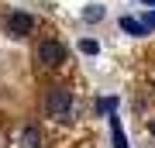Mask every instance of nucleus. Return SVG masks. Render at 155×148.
Wrapping results in <instances>:
<instances>
[{"mask_svg":"<svg viewBox=\"0 0 155 148\" xmlns=\"http://www.w3.org/2000/svg\"><path fill=\"white\" fill-rule=\"evenodd\" d=\"M35 59H38L45 69H59V66H66L69 48L62 41H55V38H45V41H38V48H35Z\"/></svg>","mask_w":155,"mask_h":148,"instance_id":"1","label":"nucleus"},{"mask_svg":"<svg viewBox=\"0 0 155 148\" xmlns=\"http://www.w3.org/2000/svg\"><path fill=\"white\" fill-rule=\"evenodd\" d=\"M69 110H72V97H69V90H66V86H52L48 93H45V114H48V117H55V121H66Z\"/></svg>","mask_w":155,"mask_h":148,"instance_id":"2","label":"nucleus"},{"mask_svg":"<svg viewBox=\"0 0 155 148\" xmlns=\"http://www.w3.org/2000/svg\"><path fill=\"white\" fill-rule=\"evenodd\" d=\"M31 31H35V17L31 14L14 11L11 17H7V35H14V38H28Z\"/></svg>","mask_w":155,"mask_h":148,"instance_id":"3","label":"nucleus"},{"mask_svg":"<svg viewBox=\"0 0 155 148\" xmlns=\"http://www.w3.org/2000/svg\"><path fill=\"white\" fill-rule=\"evenodd\" d=\"M121 31H127V35H134V38H141V35H148V28H145V21H138V17H121Z\"/></svg>","mask_w":155,"mask_h":148,"instance_id":"4","label":"nucleus"},{"mask_svg":"<svg viewBox=\"0 0 155 148\" xmlns=\"http://www.w3.org/2000/svg\"><path fill=\"white\" fill-rule=\"evenodd\" d=\"M21 148H41V131H38L35 124H28V127L21 131Z\"/></svg>","mask_w":155,"mask_h":148,"instance_id":"5","label":"nucleus"},{"mask_svg":"<svg viewBox=\"0 0 155 148\" xmlns=\"http://www.w3.org/2000/svg\"><path fill=\"white\" fill-rule=\"evenodd\" d=\"M83 21H104V7H100V4H90L86 11H83Z\"/></svg>","mask_w":155,"mask_h":148,"instance_id":"6","label":"nucleus"},{"mask_svg":"<svg viewBox=\"0 0 155 148\" xmlns=\"http://www.w3.org/2000/svg\"><path fill=\"white\" fill-rule=\"evenodd\" d=\"M79 52H83V55H97V52H100V45H97L93 38H83V41H79Z\"/></svg>","mask_w":155,"mask_h":148,"instance_id":"7","label":"nucleus"},{"mask_svg":"<svg viewBox=\"0 0 155 148\" xmlns=\"http://www.w3.org/2000/svg\"><path fill=\"white\" fill-rule=\"evenodd\" d=\"M114 148H131L127 145V138H124V131H121V124L114 121Z\"/></svg>","mask_w":155,"mask_h":148,"instance_id":"8","label":"nucleus"},{"mask_svg":"<svg viewBox=\"0 0 155 148\" xmlns=\"http://www.w3.org/2000/svg\"><path fill=\"white\" fill-rule=\"evenodd\" d=\"M145 28L155 31V7H148V14H145Z\"/></svg>","mask_w":155,"mask_h":148,"instance_id":"9","label":"nucleus"},{"mask_svg":"<svg viewBox=\"0 0 155 148\" xmlns=\"http://www.w3.org/2000/svg\"><path fill=\"white\" fill-rule=\"evenodd\" d=\"M145 7H155V0H145Z\"/></svg>","mask_w":155,"mask_h":148,"instance_id":"10","label":"nucleus"},{"mask_svg":"<svg viewBox=\"0 0 155 148\" xmlns=\"http://www.w3.org/2000/svg\"><path fill=\"white\" fill-rule=\"evenodd\" d=\"M148 131H152V134H155V121H152V124H148Z\"/></svg>","mask_w":155,"mask_h":148,"instance_id":"11","label":"nucleus"}]
</instances>
